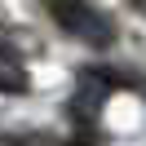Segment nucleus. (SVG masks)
<instances>
[{
	"mask_svg": "<svg viewBox=\"0 0 146 146\" xmlns=\"http://www.w3.org/2000/svg\"><path fill=\"white\" fill-rule=\"evenodd\" d=\"M0 146H22V142H18V137H0Z\"/></svg>",
	"mask_w": 146,
	"mask_h": 146,
	"instance_id": "7ed1b4c3",
	"label": "nucleus"
},
{
	"mask_svg": "<svg viewBox=\"0 0 146 146\" xmlns=\"http://www.w3.org/2000/svg\"><path fill=\"white\" fill-rule=\"evenodd\" d=\"M49 13H53V22H62L66 36L84 40L93 49H111L115 44V22L98 5H49Z\"/></svg>",
	"mask_w": 146,
	"mask_h": 146,
	"instance_id": "f257e3e1",
	"label": "nucleus"
},
{
	"mask_svg": "<svg viewBox=\"0 0 146 146\" xmlns=\"http://www.w3.org/2000/svg\"><path fill=\"white\" fill-rule=\"evenodd\" d=\"M137 13H146V5H137Z\"/></svg>",
	"mask_w": 146,
	"mask_h": 146,
	"instance_id": "20e7f679",
	"label": "nucleus"
},
{
	"mask_svg": "<svg viewBox=\"0 0 146 146\" xmlns=\"http://www.w3.org/2000/svg\"><path fill=\"white\" fill-rule=\"evenodd\" d=\"M71 146H89V142H71Z\"/></svg>",
	"mask_w": 146,
	"mask_h": 146,
	"instance_id": "39448f33",
	"label": "nucleus"
},
{
	"mask_svg": "<svg viewBox=\"0 0 146 146\" xmlns=\"http://www.w3.org/2000/svg\"><path fill=\"white\" fill-rule=\"evenodd\" d=\"M31 89V71L22 62V53L9 44V40H0V93L5 98H18V93Z\"/></svg>",
	"mask_w": 146,
	"mask_h": 146,
	"instance_id": "f03ea898",
	"label": "nucleus"
}]
</instances>
